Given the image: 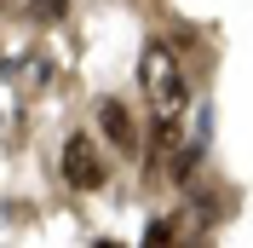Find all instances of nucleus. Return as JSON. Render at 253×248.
<instances>
[{
    "label": "nucleus",
    "mask_w": 253,
    "mask_h": 248,
    "mask_svg": "<svg viewBox=\"0 0 253 248\" xmlns=\"http://www.w3.org/2000/svg\"><path fill=\"white\" fill-rule=\"evenodd\" d=\"M138 81H144V93H150V104H156L161 116H178V110H184V75H178L173 52L161 47V41H150V47H144Z\"/></svg>",
    "instance_id": "nucleus-1"
},
{
    "label": "nucleus",
    "mask_w": 253,
    "mask_h": 248,
    "mask_svg": "<svg viewBox=\"0 0 253 248\" xmlns=\"http://www.w3.org/2000/svg\"><path fill=\"white\" fill-rule=\"evenodd\" d=\"M63 179L75 190H104V179H110L104 156H98V144L86 139V133H75V139L63 144Z\"/></svg>",
    "instance_id": "nucleus-2"
},
{
    "label": "nucleus",
    "mask_w": 253,
    "mask_h": 248,
    "mask_svg": "<svg viewBox=\"0 0 253 248\" xmlns=\"http://www.w3.org/2000/svg\"><path fill=\"white\" fill-rule=\"evenodd\" d=\"M98 127H104V139L115 144V150H138V127H132V110L121 104V98H104V104H98Z\"/></svg>",
    "instance_id": "nucleus-3"
},
{
    "label": "nucleus",
    "mask_w": 253,
    "mask_h": 248,
    "mask_svg": "<svg viewBox=\"0 0 253 248\" xmlns=\"http://www.w3.org/2000/svg\"><path fill=\"white\" fill-rule=\"evenodd\" d=\"M173 144H178V122L173 116H156V127H150V156H144V173H150V179H156L161 162L173 156Z\"/></svg>",
    "instance_id": "nucleus-4"
},
{
    "label": "nucleus",
    "mask_w": 253,
    "mask_h": 248,
    "mask_svg": "<svg viewBox=\"0 0 253 248\" xmlns=\"http://www.w3.org/2000/svg\"><path fill=\"white\" fill-rule=\"evenodd\" d=\"M173 150H178V144H173ZM196 168H202V144L178 150V162H173V179H178V185H190V179H196Z\"/></svg>",
    "instance_id": "nucleus-5"
},
{
    "label": "nucleus",
    "mask_w": 253,
    "mask_h": 248,
    "mask_svg": "<svg viewBox=\"0 0 253 248\" xmlns=\"http://www.w3.org/2000/svg\"><path fill=\"white\" fill-rule=\"evenodd\" d=\"M63 6L69 0H29V17L35 23H52V17H63Z\"/></svg>",
    "instance_id": "nucleus-6"
},
{
    "label": "nucleus",
    "mask_w": 253,
    "mask_h": 248,
    "mask_svg": "<svg viewBox=\"0 0 253 248\" xmlns=\"http://www.w3.org/2000/svg\"><path fill=\"white\" fill-rule=\"evenodd\" d=\"M173 237H178V225H173V219H156V225L144 231V243H173Z\"/></svg>",
    "instance_id": "nucleus-7"
},
{
    "label": "nucleus",
    "mask_w": 253,
    "mask_h": 248,
    "mask_svg": "<svg viewBox=\"0 0 253 248\" xmlns=\"http://www.w3.org/2000/svg\"><path fill=\"white\" fill-rule=\"evenodd\" d=\"M0 6H6V0H0Z\"/></svg>",
    "instance_id": "nucleus-8"
}]
</instances>
